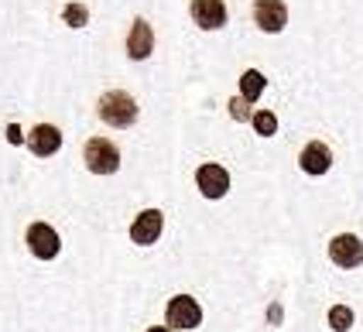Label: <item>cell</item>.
I'll list each match as a JSON object with an SVG mask.
<instances>
[{"instance_id":"6da1fadb","label":"cell","mask_w":363,"mask_h":332,"mask_svg":"<svg viewBox=\"0 0 363 332\" xmlns=\"http://www.w3.org/2000/svg\"><path fill=\"white\" fill-rule=\"evenodd\" d=\"M96 113H100V120L106 127L127 130V127L138 124V100H134L127 89H110V93H103L100 96Z\"/></svg>"},{"instance_id":"7a4b0ae2","label":"cell","mask_w":363,"mask_h":332,"mask_svg":"<svg viewBox=\"0 0 363 332\" xmlns=\"http://www.w3.org/2000/svg\"><path fill=\"white\" fill-rule=\"evenodd\" d=\"M82 161L93 175H113V171H121V147L106 137H89L82 147Z\"/></svg>"},{"instance_id":"3957f363","label":"cell","mask_w":363,"mask_h":332,"mask_svg":"<svg viewBox=\"0 0 363 332\" xmlns=\"http://www.w3.org/2000/svg\"><path fill=\"white\" fill-rule=\"evenodd\" d=\"M164 322L168 329H199L202 326V309L192 294H175L164 309Z\"/></svg>"},{"instance_id":"277c9868","label":"cell","mask_w":363,"mask_h":332,"mask_svg":"<svg viewBox=\"0 0 363 332\" xmlns=\"http://www.w3.org/2000/svg\"><path fill=\"white\" fill-rule=\"evenodd\" d=\"M24 244H28V250H31L38 261H55L62 250L59 233H55V227H48V223H31L28 233H24Z\"/></svg>"},{"instance_id":"5b68a950","label":"cell","mask_w":363,"mask_h":332,"mask_svg":"<svg viewBox=\"0 0 363 332\" xmlns=\"http://www.w3.org/2000/svg\"><path fill=\"white\" fill-rule=\"evenodd\" d=\"M329 261L336 264V268H360L363 264V240L360 236H353V233H340V236H333L329 240Z\"/></svg>"},{"instance_id":"8992f818","label":"cell","mask_w":363,"mask_h":332,"mask_svg":"<svg viewBox=\"0 0 363 332\" xmlns=\"http://www.w3.org/2000/svg\"><path fill=\"white\" fill-rule=\"evenodd\" d=\"M254 24L264 35H278L288 24V4L284 0H254Z\"/></svg>"},{"instance_id":"52a82bcc","label":"cell","mask_w":363,"mask_h":332,"mask_svg":"<svg viewBox=\"0 0 363 332\" xmlns=\"http://www.w3.org/2000/svg\"><path fill=\"white\" fill-rule=\"evenodd\" d=\"M162 229H164L162 212H158V209H144V212H138V219L130 223V240H134L138 247H151V244L162 240Z\"/></svg>"},{"instance_id":"ba28073f","label":"cell","mask_w":363,"mask_h":332,"mask_svg":"<svg viewBox=\"0 0 363 332\" xmlns=\"http://www.w3.org/2000/svg\"><path fill=\"white\" fill-rule=\"evenodd\" d=\"M196 185L206 199H223L230 192V171L216 161H206V165L196 171Z\"/></svg>"},{"instance_id":"9c48e42d","label":"cell","mask_w":363,"mask_h":332,"mask_svg":"<svg viewBox=\"0 0 363 332\" xmlns=\"http://www.w3.org/2000/svg\"><path fill=\"white\" fill-rule=\"evenodd\" d=\"M151 52H155V28L144 21V18H138V21L130 24V31H127V55L134 62H144Z\"/></svg>"},{"instance_id":"30bf717a","label":"cell","mask_w":363,"mask_h":332,"mask_svg":"<svg viewBox=\"0 0 363 332\" xmlns=\"http://www.w3.org/2000/svg\"><path fill=\"white\" fill-rule=\"evenodd\" d=\"M192 21L199 24L202 31H220L226 28V4L223 0H192Z\"/></svg>"},{"instance_id":"8fae6325","label":"cell","mask_w":363,"mask_h":332,"mask_svg":"<svg viewBox=\"0 0 363 332\" xmlns=\"http://www.w3.org/2000/svg\"><path fill=\"white\" fill-rule=\"evenodd\" d=\"M298 168H302L305 175H325L329 168H333V151H329V144H323V141H308V144L302 147V154H298Z\"/></svg>"},{"instance_id":"7c38bea8","label":"cell","mask_w":363,"mask_h":332,"mask_svg":"<svg viewBox=\"0 0 363 332\" xmlns=\"http://www.w3.org/2000/svg\"><path fill=\"white\" fill-rule=\"evenodd\" d=\"M28 147L38 158H52V154H59V147H62V130L55 124H38L28 134Z\"/></svg>"},{"instance_id":"4fadbf2b","label":"cell","mask_w":363,"mask_h":332,"mask_svg":"<svg viewBox=\"0 0 363 332\" xmlns=\"http://www.w3.org/2000/svg\"><path fill=\"white\" fill-rule=\"evenodd\" d=\"M264 86H267V79H264V72H257V69H247L240 76V96L247 100V103H257L264 96Z\"/></svg>"},{"instance_id":"5bb4252c","label":"cell","mask_w":363,"mask_h":332,"mask_svg":"<svg viewBox=\"0 0 363 332\" xmlns=\"http://www.w3.org/2000/svg\"><path fill=\"white\" fill-rule=\"evenodd\" d=\"M250 124H254V130H257L261 137H274V134H278V117H274L271 110H257V113H250Z\"/></svg>"},{"instance_id":"9a60e30c","label":"cell","mask_w":363,"mask_h":332,"mask_svg":"<svg viewBox=\"0 0 363 332\" xmlns=\"http://www.w3.org/2000/svg\"><path fill=\"white\" fill-rule=\"evenodd\" d=\"M329 326H333V332H350L353 329V309L333 305V309H329Z\"/></svg>"},{"instance_id":"2e32d148","label":"cell","mask_w":363,"mask_h":332,"mask_svg":"<svg viewBox=\"0 0 363 332\" xmlns=\"http://www.w3.org/2000/svg\"><path fill=\"white\" fill-rule=\"evenodd\" d=\"M62 21L69 24V28H86L89 24V11L82 4H65L62 7Z\"/></svg>"},{"instance_id":"e0dca14e","label":"cell","mask_w":363,"mask_h":332,"mask_svg":"<svg viewBox=\"0 0 363 332\" xmlns=\"http://www.w3.org/2000/svg\"><path fill=\"white\" fill-rule=\"evenodd\" d=\"M230 117H233V120H250V110H247V100H237V96H233V100H230Z\"/></svg>"},{"instance_id":"ac0fdd59","label":"cell","mask_w":363,"mask_h":332,"mask_svg":"<svg viewBox=\"0 0 363 332\" xmlns=\"http://www.w3.org/2000/svg\"><path fill=\"white\" fill-rule=\"evenodd\" d=\"M7 141H11V144H21V141H24V134H21V127H18V124L7 127Z\"/></svg>"},{"instance_id":"d6986e66","label":"cell","mask_w":363,"mask_h":332,"mask_svg":"<svg viewBox=\"0 0 363 332\" xmlns=\"http://www.w3.org/2000/svg\"><path fill=\"white\" fill-rule=\"evenodd\" d=\"M147 332H175V329H168V326H151Z\"/></svg>"}]
</instances>
